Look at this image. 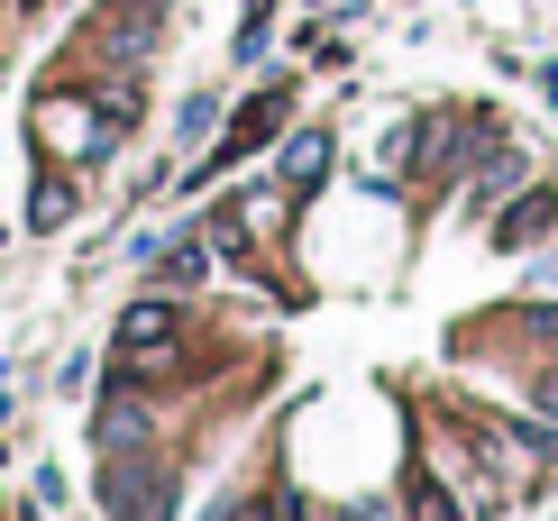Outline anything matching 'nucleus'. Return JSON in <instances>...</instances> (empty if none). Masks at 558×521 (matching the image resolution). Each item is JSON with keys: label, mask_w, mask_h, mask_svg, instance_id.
Segmentation results:
<instances>
[{"label": "nucleus", "mask_w": 558, "mask_h": 521, "mask_svg": "<svg viewBox=\"0 0 558 521\" xmlns=\"http://www.w3.org/2000/svg\"><path fill=\"white\" fill-rule=\"evenodd\" d=\"M147 46H156V0H120V19L92 28V56H110V64H137Z\"/></svg>", "instance_id": "7ed1b4c3"}, {"label": "nucleus", "mask_w": 558, "mask_h": 521, "mask_svg": "<svg viewBox=\"0 0 558 521\" xmlns=\"http://www.w3.org/2000/svg\"><path fill=\"white\" fill-rule=\"evenodd\" d=\"M549 220H558V202H549V193H531V202L513 210V220H504V229H495V239H504V247H522V239H541V229H549Z\"/></svg>", "instance_id": "6e6552de"}, {"label": "nucleus", "mask_w": 558, "mask_h": 521, "mask_svg": "<svg viewBox=\"0 0 558 521\" xmlns=\"http://www.w3.org/2000/svg\"><path fill=\"white\" fill-rule=\"evenodd\" d=\"M101 110H110V129H120L129 110H137V83H129V74H110V92H101Z\"/></svg>", "instance_id": "1a4fd4ad"}, {"label": "nucleus", "mask_w": 558, "mask_h": 521, "mask_svg": "<svg viewBox=\"0 0 558 521\" xmlns=\"http://www.w3.org/2000/svg\"><path fill=\"white\" fill-rule=\"evenodd\" d=\"M92 439H101V458H147V448H156V412L137 393H110L101 421H92Z\"/></svg>", "instance_id": "f03ea898"}, {"label": "nucleus", "mask_w": 558, "mask_h": 521, "mask_svg": "<svg viewBox=\"0 0 558 521\" xmlns=\"http://www.w3.org/2000/svg\"><path fill=\"white\" fill-rule=\"evenodd\" d=\"M330 521H385V512H330Z\"/></svg>", "instance_id": "f8f14e48"}, {"label": "nucleus", "mask_w": 558, "mask_h": 521, "mask_svg": "<svg viewBox=\"0 0 558 521\" xmlns=\"http://www.w3.org/2000/svg\"><path fill=\"white\" fill-rule=\"evenodd\" d=\"M541 421H558V385H549V393H541Z\"/></svg>", "instance_id": "9b49d317"}, {"label": "nucleus", "mask_w": 558, "mask_h": 521, "mask_svg": "<svg viewBox=\"0 0 558 521\" xmlns=\"http://www.w3.org/2000/svg\"><path fill=\"white\" fill-rule=\"evenodd\" d=\"M541 329H558V312H549V320H541Z\"/></svg>", "instance_id": "ddd939ff"}, {"label": "nucleus", "mask_w": 558, "mask_h": 521, "mask_svg": "<svg viewBox=\"0 0 558 521\" xmlns=\"http://www.w3.org/2000/svg\"><path fill=\"white\" fill-rule=\"evenodd\" d=\"M101 504L120 521H174V494H166V476H156L147 458H110L101 467Z\"/></svg>", "instance_id": "f257e3e1"}, {"label": "nucleus", "mask_w": 558, "mask_h": 521, "mask_svg": "<svg viewBox=\"0 0 558 521\" xmlns=\"http://www.w3.org/2000/svg\"><path fill=\"white\" fill-rule=\"evenodd\" d=\"M46 147H56V156H92V147H101L92 110L83 101H46Z\"/></svg>", "instance_id": "20e7f679"}, {"label": "nucleus", "mask_w": 558, "mask_h": 521, "mask_svg": "<svg viewBox=\"0 0 558 521\" xmlns=\"http://www.w3.org/2000/svg\"><path fill=\"white\" fill-rule=\"evenodd\" d=\"M64 220H74V183L46 174V183H37V202H28V229H64Z\"/></svg>", "instance_id": "0eeeda50"}, {"label": "nucleus", "mask_w": 558, "mask_h": 521, "mask_svg": "<svg viewBox=\"0 0 558 521\" xmlns=\"http://www.w3.org/2000/svg\"><path fill=\"white\" fill-rule=\"evenodd\" d=\"M412 521H458V504H449V494H430V485H422V494H412Z\"/></svg>", "instance_id": "9d476101"}, {"label": "nucleus", "mask_w": 558, "mask_h": 521, "mask_svg": "<svg viewBox=\"0 0 558 521\" xmlns=\"http://www.w3.org/2000/svg\"><path fill=\"white\" fill-rule=\"evenodd\" d=\"M166 329H174V302H129L120 312V348H166Z\"/></svg>", "instance_id": "423d86ee"}, {"label": "nucleus", "mask_w": 558, "mask_h": 521, "mask_svg": "<svg viewBox=\"0 0 558 521\" xmlns=\"http://www.w3.org/2000/svg\"><path fill=\"white\" fill-rule=\"evenodd\" d=\"M320 174H330V129H302L293 147H284V183L302 193V183H320Z\"/></svg>", "instance_id": "39448f33"}]
</instances>
